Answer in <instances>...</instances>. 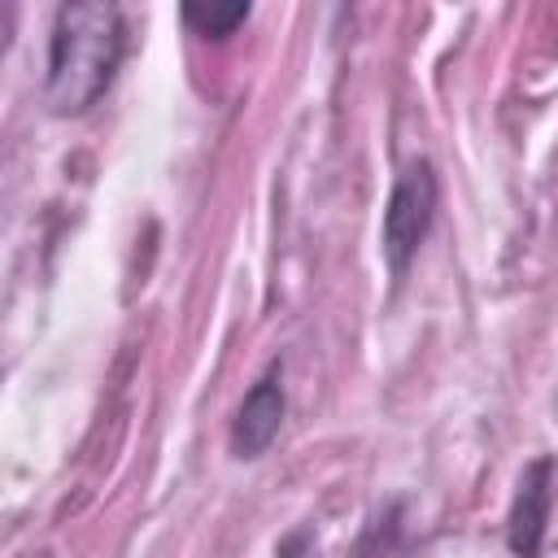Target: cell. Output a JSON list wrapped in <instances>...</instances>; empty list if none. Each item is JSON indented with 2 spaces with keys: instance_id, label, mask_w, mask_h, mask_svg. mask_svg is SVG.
Returning a JSON list of instances; mask_svg holds the SVG:
<instances>
[{
  "instance_id": "cell-1",
  "label": "cell",
  "mask_w": 558,
  "mask_h": 558,
  "mask_svg": "<svg viewBox=\"0 0 558 558\" xmlns=\"http://www.w3.org/2000/svg\"><path fill=\"white\" fill-rule=\"evenodd\" d=\"M126 48L122 13L105 0L61 4L48 35L44 100L52 113H87L113 83Z\"/></svg>"
},
{
  "instance_id": "cell-2",
  "label": "cell",
  "mask_w": 558,
  "mask_h": 558,
  "mask_svg": "<svg viewBox=\"0 0 558 558\" xmlns=\"http://www.w3.org/2000/svg\"><path fill=\"white\" fill-rule=\"evenodd\" d=\"M432 218H436V174L427 161H410L397 174L392 196L384 205V257L392 275H405L410 257L432 231Z\"/></svg>"
},
{
  "instance_id": "cell-3",
  "label": "cell",
  "mask_w": 558,
  "mask_h": 558,
  "mask_svg": "<svg viewBox=\"0 0 558 558\" xmlns=\"http://www.w3.org/2000/svg\"><path fill=\"white\" fill-rule=\"evenodd\" d=\"M554 488H558V462L554 458H532L514 484V501L506 514V541L514 549V558H536L541 541H545V523H549V506H554Z\"/></svg>"
},
{
  "instance_id": "cell-4",
  "label": "cell",
  "mask_w": 558,
  "mask_h": 558,
  "mask_svg": "<svg viewBox=\"0 0 558 558\" xmlns=\"http://www.w3.org/2000/svg\"><path fill=\"white\" fill-rule=\"evenodd\" d=\"M283 384H279V371L270 366L253 388L248 397L240 401L235 410V423H231V453L235 458H257L270 449V440L279 436V423H283Z\"/></svg>"
},
{
  "instance_id": "cell-5",
  "label": "cell",
  "mask_w": 558,
  "mask_h": 558,
  "mask_svg": "<svg viewBox=\"0 0 558 558\" xmlns=\"http://www.w3.org/2000/svg\"><path fill=\"white\" fill-rule=\"evenodd\" d=\"M183 22L201 39H227L240 22H248V4H183Z\"/></svg>"
}]
</instances>
